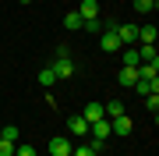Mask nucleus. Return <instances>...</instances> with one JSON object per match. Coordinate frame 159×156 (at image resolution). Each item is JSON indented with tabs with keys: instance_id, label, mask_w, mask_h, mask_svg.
Masks as SVG:
<instances>
[{
	"instance_id": "obj_1",
	"label": "nucleus",
	"mask_w": 159,
	"mask_h": 156,
	"mask_svg": "<svg viewBox=\"0 0 159 156\" xmlns=\"http://www.w3.org/2000/svg\"><path fill=\"white\" fill-rule=\"evenodd\" d=\"M117 39H120V46H138V25H131V21H117Z\"/></svg>"
},
{
	"instance_id": "obj_19",
	"label": "nucleus",
	"mask_w": 159,
	"mask_h": 156,
	"mask_svg": "<svg viewBox=\"0 0 159 156\" xmlns=\"http://www.w3.org/2000/svg\"><path fill=\"white\" fill-rule=\"evenodd\" d=\"M145 106H148V114H159V92H148L145 96Z\"/></svg>"
},
{
	"instance_id": "obj_8",
	"label": "nucleus",
	"mask_w": 159,
	"mask_h": 156,
	"mask_svg": "<svg viewBox=\"0 0 159 156\" xmlns=\"http://www.w3.org/2000/svg\"><path fill=\"white\" fill-rule=\"evenodd\" d=\"M67 131H71V135H89V121H85L81 114H74L71 121H67Z\"/></svg>"
},
{
	"instance_id": "obj_20",
	"label": "nucleus",
	"mask_w": 159,
	"mask_h": 156,
	"mask_svg": "<svg viewBox=\"0 0 159 156\" xmlns=\"http://www.w3.org/2000/svg\"><path fill=\"white\" fill-rule=\"evenodd\" d=\"M14 145H18V142H11V139H0V156H14Z\"/></svg>"
},
{
	"instance_id": "obj_3",
	"label": "nucleus",
	"mask_w": 159,
	"mask_h": 156,
	"mask_svg": "<svg viewBox=\"0 0 159 156\" xmlns=\"http://www.w3.org/2000/svg\"><path fill=\"white\" fill-rule=\"evenodd\" d=\"M113 29H117V25H113ZM113 29H102L99 32V50H106V53H117L120 50V39H117Z\"/></svg>"
},
{
	"instance_id": "obj_9",
	"label": "nucleus",
	"mask_w": 159,
	"mask_h": 156,
	"mask_svg": "<svg viewBox=\"0 0 159 156\" xmlns=\"http://www.w3.org/2000/svg\"><path fill=\"white\" fill-rule=\"evenodd\" d=\"M99 149H102V142H85V145H74L71 156H99Z\"/></svg>"
},
{
	"instance_id": "obj_24",
	"label": "nucleus",
	"mask_w": 159,
	"mask_h": 156,
	"mask_svg": "<svg viewBox=\"0 0 159 156\" xmlns=\"http://www.w3.org/2000/svg\"><path fill=\"white\" fill-rule=\"evenodd\" d=\"M21 4H32V0H21Z\"/></svg>"
},
{
	"instance_id": "obj_4",
	"label": "nucleus",
	"mask_w": 159,
	"mask_h": 156,
	"mask_svg": "<svg viewBox=\"0 0 159 156\" xmlns=\"http://www.w3.org/2000/svg\"><path fill=\"white\" fill-rule=\"evenodd\" d=\"M89 135H92V142H106L110 135H113V128H110V121H106V117H102V121L89 124Z\"/></svg>"
},
{
	"instance_id": "obj_17",
	"label": "nucleus",
	"mask_w": 159,
	"mask_h": 156,
	"mask_svg": "<svg viewBox=\"0 0 159 156\" xmlns=\"http://www.w3.org/2000/svg\"><path fill=\"white\" fill-rule=\"evenodd\" d=\"M53 82H57V75H53L50 68H43V71H39V85H43V89H50Z\"/></svg>"
},
{
	"instance_id": "obj_10",
	"label": "nucleus",
	"mask_w": 159,
	"mask_h": 156,
	"mask_svg": "<svg viewBox=\"0 0 159 156\" xmlns=\"http://www.w3.org/2000/svg\"><path fill=\"white\" fill-rule=\"evenodd\" d=\"M138 43L156 46V25H138Z\"/></svg>"
},
{
	"instance_id": "obj_22",
	"label": "nucleus",
	"mask_w": 159,
	"mask_h": 156,
	"mask_svg": "<svg viewBox=\"0 0 159 156\" xmlns=\"http://www.w3.org/2000/svg\"><path fill=\"white\" fill-rule=\"evenodd\" d=\"M18 135H21V131H18V128H14V124H7V128H4V131H0V139H11V142H18Z\"/></svg>"
},
{
	"instance_id": "obj_21",
	"label": "nucleus",
	"mask_w": 159,
	"mask_h": 156,
	"mask_svg": "<svg viewBox=\"0 0 159 156\" xmlns=\"http://www.w3.org/2000/svg\"><path fill=\"white\" fill-rule=\"evenodd\" d=\"M14 156H39L35 145H14Z\"/></svg>"
},
{
	"instance_id": "obj_12",
	"label": "nucleus",
	"mask_w": 159,
	"mask_h": 156,
	"mask_svg": "<svg viewBox=\"0 0 159 156\" xmlns=\"http://www.w3.org/2000/svg\"><path fill=\"white\" fill-rule=\"evenodd\" d=\"M110 128H113V135H127V131H131V117L120 114V117H113V121H110Z\"/></svg>"
},
{
	"instance_id": "obj_2",
	"label": "nucleus",
	"mask_w": 159,
	"mask_h": 156,
	"mask_svg": "<svg viewBox=\"0 0 159 156\" xmlns=\"http://www.w3.org/2000/svg\"><path fill=\"white\" fill-rule=\"evenodd\" d=\"M71 149H74L71 135H53L50 139V156H71Z\"/></svg>"
},
{
	"instance_id": "obj_23",
	"label": "nucleus",
	"mask_w": 159,
	"mask_h": 156,
	"mask_svg": "<svg viewBox=\"0 0 159 156\" xmlns=\"http://www.w3.org/2000/svg\"><path fill=\"white\" fill-rule=\"evenodd\" d=\"M81 29H85V32H92V35H96V32H102V21H99V18H96V21H81Z\"/></svg>"
},
{
	"instance_id": "obj_16",
	"label": "nucleus",
	"mask_w": 159,
	"mask_h": 156,
	"mask_svg": "<svg viewBox=\"0 0 159 156\" xmlns=\"http://www.w3.org/2000/svg\"><path fill=\"white\" fill-rule=\"evenodd\" d=\"M64 25H67L71 32H74V29H81V14H78V11H67V18H64Z\"/></svg>"
},
{
	"instance_id": "obj_6",
	"label": "nucleus",
	"mask_w": 159,
	"mask_h": 156,
	"mask_svg": "<svg viewBox=\"0 0 159 156\" xmlns=\"http://www.w3.org/2000/svg\"><path fill=\"white\" fill-rule=\"evenodd\" d=\"M131 89H134L138 96H148V92H159V78H138V82H134V85H131Z\"/></svg>"
},
{
	"instance_id": "obj_5",
	"label": "nucleus",
	"mask_w": 159,
	"mask_h": 156,
	"mask_svg": "<svg viewBox=\"0 0 159 156\" xmlns=\"http://www.w3.org/2000/svg\"><path fill=\"white\" fill-rule=\"evenodd\" d=\"M50 71H53L57 78H71V75H74V60H71V57H57V60L50 64Z\"/></svg>"
},
{
	"instance_id": "obj_18",
	"label": "nucleus",
	"mask_w": 159,
	"mask_h": 156,
	"mask_svg": "<svg viewBox=\"0 0 159 156\" xmlns=\"http://www.w3.org/2000/svg\"><path fill=\"white\" fill-rule=\"evenodd\" d=\"M156 4H159V0H134V11H138V14H148Z\"/></svg>"
},
{
	"instance_id": "obj_11",
	"label": "nucleus",
	"mask_w": 159,
	"mask_h": 156,
	"mask_svg": "<svg viewBox=\"0 0 159 156\" xmlns=\"http://www.w3.org/2000/svg\"><path fill=\"white\" fill-rule=\"evenodd\" d=\"M81 117H85L89 124H96V121H102V117H106V114H102V106H99V103H89L85 110H81Z\"/></svg>"
},
{
	"instance_id": "obj_7",
	"label": "nucleus",
	"mask_w": 159,
	"mask_h": 156,
	"mask_svg": "<svg viewBox=\"0 0 159 156\" xmlns=\"http://www.w3.org/2000/svg\"><path fill=\"white\" fill-rule=\"evenodd\" d=\"M78 14H81V21H96V18H99V4H96V0H81Z\"/></svg>"
},
{
	"instance_id": "obj_14",
	"label": "nucleus",
	"mask_w": 159,
	"mask_h": 156,
	"mask_svg": "<svg viewBox=\"0 0 159 156\" xmlns=\"http://www.w3.org/2000/svg\"><path fill=\"white\" fill-rule=\"evenodd\" d=\"M117 82H120V85H127V89H131V85L138 82V68H120V78H117Z\"/></svg>"
},
{
	"instance_id": "obj_13",
	"label": "nucleus",
	"mask_w": 159,
	"mask_h": 156,
	"mask_svg": "<svg viewBox=\"0 0 159 156\" xmlns=\"http://www.w3.org/2000/svg\"><path fill=\"white\" fill-rule=\"evenodd\" d=\"M120 50H124V68H138V64H142L138 46H120Z\"/></svg>"
},
{
	"instance_id": "obj_15",
	"label": "nucleus",
	"mask_w": 159,
	"mask_h": 156,
	"mask_svg": "<svg viewBox=\"0 0 159 156\" xmlns=\"http://www.w3.org/2000/svg\"><path fill=\"white\" fill-rule=\"evenodd\" d=\"M102 114H106V121H113V117L124 114V103H120V99H113V103H106V106H102Z\"/></svg>"
}]
</instances>
